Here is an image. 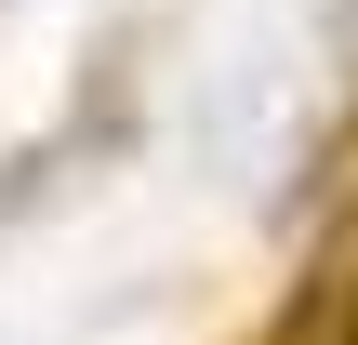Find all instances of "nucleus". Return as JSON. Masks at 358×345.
<instances>
[{
    "mask_svg": "<svg viewBox=\"0 0 358 345\" xmlns=\"http://www.w3.org/2000/svg\"><path fill=\"white\" fill-rule=\"evenodd\" d=\"M266 345H358V213L332 226V253L306 266V293L279 306V332Z\"/></svg>",
    "mask_w": 358,
    "mask_h": 345,
    "instance_id": "f257e3e1",
    "label": "nucleus"
}]
</instances>
